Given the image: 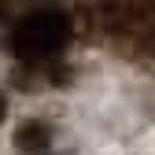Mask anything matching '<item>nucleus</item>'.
I'll use <instances>...</instances> for the list:
<instances>
[{"mask_svg":"<svg viewBox=\"0 0 155 155\" xmlns=\"http://www.w3.org/2000/svg\"><path fill=\"white\" fill-rule=\"evenodd\" d=\"M140 48H144L148 55H155V26H151V30H140Z\"/></svg>","mask_w":155,"mask_h":155,"instance_id":"3","label":"nucleus"},{"mask_svg":"<svg viewBox=\"0 0 155 155\" xmlns=\"http://www.w3.org/2000/svg\"><path fill=\"white\" fill-rule=\"evenodd\" d=\"M8 15H11V4H8V0H0V22H8Z\"/></svg>","mask_w":155,"mask_h":155,"instance_id":"4","label":"nucleus"},{"mask_svg":"<svg viewBox=\"0 0 155 155\" xmlns=\"http://www.w3.org/2000/svg\"><path fill=\"white\" fill-rule=\"evenodd\" d=\"M48 144H52V126L45 118H30L15 129V148L22 155H41L48 151Z\"/></svg>","mask_w":155,"mask_h":155,"instance_id":"2","label":"nucleus"},{"mask_svg":"<svg viewBox=\"0 0 155 155\" xmlns=\"http://www.w3.org/2000/svg\"><path fill=\"white\" fill-rule=\"evenodd\" d=\"M4 114H8V96L0 92V122H4Z\"/></svg>","mask_w":155,"mask_h":155,"instance_id":"5","label":"nucleus"},{"mask_svg":"<svg viewBox=\"0 0 155 155\" xmlns=\"http://www.w3.org/2000/svg\"><path fill=\"white\" fill-rule=\"evenodd\" d=\"M67 45H70V18L67 11H55V8L33 11L11 30V52L22 63H48L63 55Z\"/></svg>","mask_w":155,"mask_h":155,"instance_id":"1","label":"nucleus"}]
</instances>
